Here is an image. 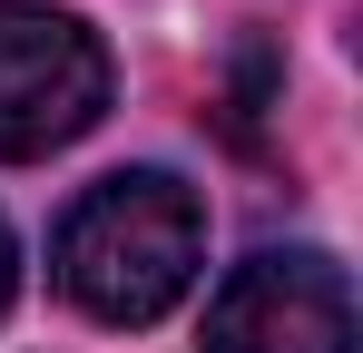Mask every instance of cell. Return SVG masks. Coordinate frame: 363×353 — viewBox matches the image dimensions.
Here are the masks:
<instances>
[{
	"mask_svg": "<svg viewBox=\"0 0 363 353\" xmlns=\"http://www.w3.org/2000/svg\"><path fill=\"white\" fill-rule=\"evenodd\" d=\"M50 265H60V294L79 314H99V324H157L196 285V265H206V206L167 167L99 176L60 216Z\"/></svg>",
	"mask_w": 363,
	"mask_h": 353,
	"instance_id": "6da1fadb",
	"label": "cell"
},
{
	"mask_svg": "<svg viewBox=\"0 0 363 353\" xmlns=\"http://www.w3.org/2000/svg\"><path fill=\"white\" fill-rule=\"evenodd\" d=\"M108 108V50L50 10V0H0V157H50Z\"/></svg>",
	"mask_w": 363,
	"mask_h": 353,
	"instance_id": "7a4b0ae2",
	"label": "cell"
},
{
	"mask_svg": "<svg viewBox=\"0 0 363 353\" xmlns=\"http://www.w3.org/2000/svg\"><path fill=\"white\" fill-rule=\"evenodd\" d=\"M206 353H354V285L334 255H245L206 304Z\"/></svg>",
	"mask_w": 363,
	"mask_h": 353,
	"instance_id": "3957f363",
	"label": "cell"
},
{
	"mask_svg": "<svg viewBox=\"0 0 363 353\" xmlns=\"http://www.w3.org/2000/svg\"><path fill=\"white\" fill-rule=\"evenodd\" d=\"M10 285H20V245H10V226H0V314H10Z\"/></svg>",
	"mask_w": 363,
	"mask_h": 353,
	"instance_id": "277c9868",
	"label": "cell"
}]
</instances>
